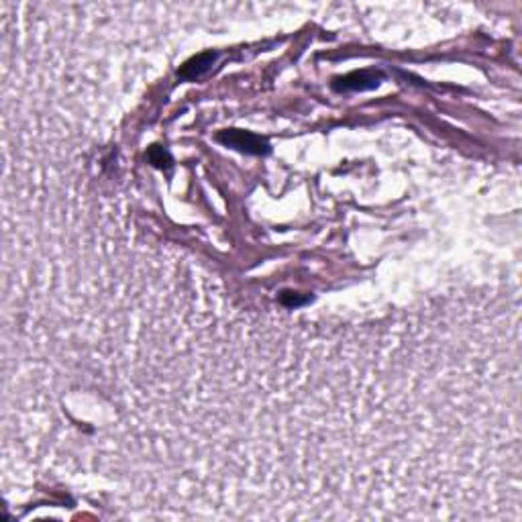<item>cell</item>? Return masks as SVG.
Here are the masks:
<instances>
[{"label":"cell","instance_id":"3957f363","mask_svg":"<svg viewBox=\"0 0 522 522\" xmlns=\"http://www.w3.org/2000/svg\"><path fill=\"white\" fill-rule=\"evenodd\" d=\"M214 54L212 51H206V54H200V56L192 57L190 61H186L180 71H178V76H182L186 80H194L198 76H202L204 71L209 70L212 66V61H214Z\"/></svg>","mask_w":522,"mask_h":522},{"label":"cell","instance_id":"7a4b0ae2","mask_svg":"<svg viewBox=\"0 0 522 522\" xmlns=\"http://www.w3.org/2000/svg\"><path fill=\"white\" fill-rule=\"evenodd\" d=\"M380 84V74L373 71H355L335 82L337 90H369Z\"/></svg>","mask_w":522,"mask_h":522},{"label":"cell","instance_id":"6da1fadb","mask_svg":"<svg viewBox=\"0 0 522 522\" xmlns=\"http://www.w3.org/2000/svg\"><path fill=\"white\" fill-rule=\"evenodd\" d=\"M219 141L225 143L226 147L239 149L243 154H254V156H261V154L269 151V145L266 139H261L259 135L249 133V131H239V129L219 133Z\"/></svg>","mask_w":522,"mask_h":522},{"label":"cell","instance_id":"277c9868","mask_svg":"<svg viewBox=\"0 0 522 522\" xmlns=\"http://www.w3.org/2000/svg\"><path fill=\"white\" fill-rule=\"evenodd\" d=\"M149 159H151V164L157 166V168L170 166V156H168L161 147H154V149L149 151Z\"/></svg>","mask_w":522,"mask_h":522}]
</instances>
